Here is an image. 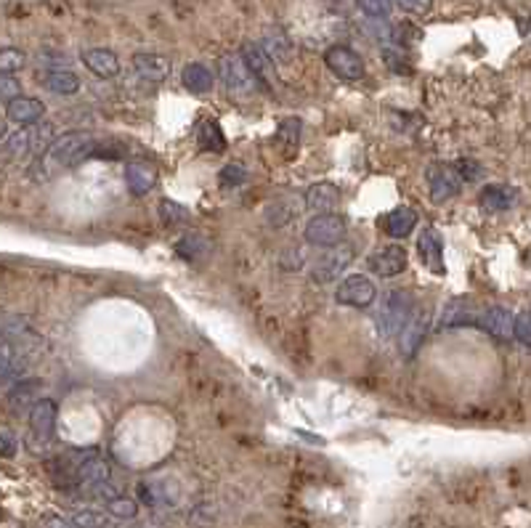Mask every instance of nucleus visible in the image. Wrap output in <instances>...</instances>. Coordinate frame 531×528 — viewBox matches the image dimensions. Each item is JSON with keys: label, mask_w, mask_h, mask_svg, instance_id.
Instances as JSON below:
<instances>
[{"label": "nucleus", "mask_w": 531, "mask_h": 528, "mask_svg": "<svg viewBox=\"0 0 531 528\" xmlns=\"http://www.w3.org/2000/svg\"><path fill=\"white\" fill-rule=\"evenodd\" d=\"M279 146L284 157H295L298 146H300V120L298 118H287L279 126Z\"/></svg>", "instance_id": "nucleus-30"}, {"label": "nucleus", "mask_w": 531, "mask_h": 528, "mask_svg": "<svg viewBox=\"0 0 531 528\" xmlns=\"http://www.w3.org/2000/svg\"><path fill=\"white\" fill-rule=\"evenodd\" d=\"M516 202H519V191L508 183H486L478 194V205L492 210V213L511 210Z\"/></svg>", "instance_id": "nucleus-20"}, {"label": "nucleus", "mask_w": 531, "mask_h": 528, "mask_svg": "<svg viewBox=\"0 0 531 528\" xmlns=\"http://www.w3.org/2000/svg\"><path fill=\"white\" fill-rule=\"evenodd\" d=\"M75 528H112V516L102 510H78L72 516Z\"/></svg>", "instance_id": "nucleus-33"}, {"label": "nucleus", "mask_w": 531, "mask_h": 528, "mask_svg": "<svg viewBox=\"0 0 531 528\" xmlns=\"http://www.w3.org/2000/svg\"><path fill=\"white\" fill-rule=\"evenodd\" d=\"M396 3L404 11L417 13V16H422V13H428L433 8V0H396Z\"/></svg>", "instance_id": "nucleus-43"}, {"label": "nucleus", "mask_w": 531, "mask_h": 528, "mask_svg": "<svg viewBox=\"0 0 531 528\" xmlns=\"http://www.w3.org/2000/svg\"><path fill=\"white\" fill-rule=\"evenodd\" d=\"M261 45H264V51L271 56L274 64H290L295 59V45L282 29H266Z\"/></svg>", "instance_id": "nucleus-25"}, {"label": "nucleus", "mask_w": 531, "mask_h": 528, "mask_svg": "<svg viewBox=\"0 0 531 528\" xmlns=\"http://www.w3.org/2000/svg\"><path fill=\"white\" fill-rule=\"evenodd\" d=\"M340 205V189L330 181H319L314 186H308L306 191V207L308 210H319V213H332V207Z\"/></svg>", "instance_id": "nucleus-23"}, {"label": "nucleus", "mask_w": 531, "mask_h": 528, "mask_svg": "<svg viewBox=\"0 0 531 528\" xmlns=\"http://www.w3.org/2000/svg\"><path fill=\"white\" fill-rule=\"evenodd\" d=\"M159 221L165 226H181L189 221V210L181 205V202H173V199H159Z\"/></svg>", "instance_id": "nucleus-31"}, {"label": "nucleus", "mask_w": 531, "mask_h": 528, "mask_svg": "<svg viewBox=\"0 0 531 528\" xmlns=\"http://www.w3.org/2000/svg\"><path fill=\"white\" fill-rule=\"evenodd\" d=\"M200 141H202V146L210 149V151H224V149H226L224 133L218 128V123H213L210 118L200 123Z\"/></svg>", "instance_id": "nucleus-32"}, {"label": "nucleus", "mask_w": 531, "mask_h": 528, "mask_svg": "<svg viewBox=\"0 0 531 528\" xmlns=\"http://www.w3.org/2000/svg\"><path fill=\"white\" fill-rule=\"evenodd\" d=\"M24 64H27V56L21 48H13V45L0 48V75H13L24 69Z\"/></svg>", "instance_id": "nucleus-34"}, {"label": "nucleus", "mask_w": 531, "mask_h": 528, "mask_svg": "<svg viewBox=\"0 0 531 528\" xmlns=\"http://www.w3.org/2000/svg\"><path fill=\"white\" fill-rule=\"evenodd\" d=\"M56 433V401L37 398L29 406V438L35 446H45L53 441Z\"/></svg>", "instance_id": "nucleus-11"}, {"label": "nucleus", "mask_w": 531, "mask_h": 528, "mask_svg": "<svg viewBox=\"0 0 531 528\" xmlns=\"http://www.w3.org/2000/svg\"><path fill=\"white\" fill-rule=\"evenodd\" d=\"M45 115V104L40 99L32 96H19L13 102L5 104V118L16 126H32L40 123V118Z\"/></svg>", "instance_id": "nucleus-19"}, {"label": "nucleus", "mask_w": 531, "mask_h": 528, "mask_svg": "<svg viewBox=\"0 0 531 528\" xmlns=\"http://www.w3.org/2000/svg\"><path fill=\"white\" fill-rule=\"evenodd\" d=\"M16 449H19L16 438L11 433H0V457H8L11 459L16 454Z\"/></svg>", "instance_id": "nucleus-47"}, {"label": "nucleus", "mask_w": 531, "mask_h": 528, "mask_svg": "<svg viewBox=\"0 0 531 528\" xmlns=\"http://www.w3.org/2000/svg\"><path fill=\"white\" fill-rule=\"evenodd\" d=\"M3 319H5V313H3V308H0V324H3Z\"/></svg>", "instance_id": "nucleus-50"}, {"label": "nucleus", "mask_w": 531, "mask_h": 528, "mask_svg": "<svg viewBox=\"0 0 531 528\" xmlns=\"http://www.w3.org/2000/svg\"><path fill=\"white\" fill-rule=\"evenodd\" d=\"M481 316V305L468 300V297H452L441 316H438V329H449V327H476Z\"/></svg>", "instance_id": "nucleus-14"}, {"label": "nucleus", "mask_w": 531, "mask_h": 528, "mask_svg": "<svg viewBox=\"0 0 531 528\" xmlns=\"http://www.w3.org/2000/svg\"><path fill=\"white\" fill-rule=\"evenodd\" d=\"M83 64L96 75V77H115L120 72V59L110 48H88L83 51Z\"/></svg>", "instance_id": "nucleus-22"}, {"label": "nucleus", "mask_w": 531, "mask_h": 528, "mask_svg": "<svg viewBox=\"0 0 531 528\" xmlns=\"http://www.w3.org/2000/svg\"><path fill=\"white\" fill-rule=\"evenodd\" d=\"M417 253H420V261L428 271L433 273H444L446 264H444V240L436 229H422L420 232V240H417Z\"/></svg>", "instance_id": "nucleus-17"}, {"label": "nucleus", "mask_w": 531, "mask_h": 528, "mask_svg": "<svg viewBox=\"0 0 531 528\" xmlns=\"http://www.w3.org/2000/svg\"><path fill=\"white\" fill-rule=\"evenodd\" d=\"M417 223H420V215H417V210L409 207V205H398V207H394V210L383 218V229H386V234L394 237V240H406V237L417 229Z\"/></svg>", "instance_id": "nucleus-21"}, {"label": "nucleus", "mask_w": 531, "mask_h": 528, "mask_svg": "<svg viewBox=\"0 0 531 528\" xmlns=\"http://www.w3.org/2000/svg\"><path fill=\"white\" fill-rule=\"evenodd\" d=\"M324 64L330 67V72L335 77H340L346 83H356V80H362L367 75L362 56L354 48H348V45H332V48H327L324 51Z\"/></svg>", "instance_id": "nucleus-10"}, {"label": "nucleus", "mask_w": 531, "mask_h": 528, "mask_svg": "<svg viewBox=\"0 0 531 528\" xmlns=\"http://www.w3.org/2000/svg\"><path fill=\"white\" fill-rule=\"evenodd\" d=\"M375 300H378V284L364 273L346 276L335 289V303L346 308H370Z\"/></svg>", "instance_id": "nucleus-8"}, {"label": "nucleus", "mask_w": 531, "mask_h": 528, "mask_svg": "<svg viewBox=\"0 0 531 528\" xmlns=\"http://www.w3.org/2000/svg\"><path fill=\"white\" fill-rule=\"evenodd\" d=\"M35 388H40V383H37V380L19 383V386L11 391V401H13V403H27V401L32 398V391H35Z\"/></svg>", "instance_id": "nucleus-40"}, {"label": "nucleus", "mask_w": 531, "mask_h": 528, "mask_svg": "<svg viewBox=\"0 0 531 528\" xmlns=\"http://www.w3.org/2000/svg\"><path fill=\"white\" fill-rule=\"evenodd\" d=\"M213 518H216L213 505H202L200 510H194V513H192V524H194V526H208Z\"/></svg>", "instance_id": "nucleus-45"}, {"label": "nucleus", "mask_w": 531, "mask_h": 528, "mask_svg": "<svg viewBox=\"0 0 531 528\" xmlns=\"http://www.w3.org/2000/svg\"><path fill=\"white\" fill-rule=\"evenodd\" d=\"M356 253H359V248L354 242H340V245L330 248L324 256H319L311 264V281L319 287L332 284L335 279H340L346 273L348 265L356 261Z\"/></svg>", "instance_id": "nucleus-5"}, {"label": "nucleus", "mask_w": 531, "mask_h": 528, "mask_svg": "<svg viewBox=\"0 0 531 528\" xmlns=\"http://www.w3.org/2000/svg\"><path fill=\"white\" fill-rule=\"evenodd\" d=\"M126 183L133 197H146L157 183V170L146 159H133L126 165Z\"/></svg>", "instance_id": "nucleus-18"}, {"label": "nucleus", "mask_w": 531, "mask_h": 528, "mask_svg": "<svg viewBox=\"0 0 531 528\" xmlns=\"http://www.w3.org/2000/svg\"><path fill=\"white\" fill-rule=\"evenodd\" d=\"M43 528H75V524L61 518V516H56V513H51V516L43 518Z\"/></svg>", "instance_id": "nucleus-48"}, {"label": "nucleus", "mask_w": 531, "mask_h": 528, "mask_svg": "<svg viewBox=\"0 0 531 528\" xmlns=\"http://www.w3.org/2000/svg\"><path fill=\"white\" fill-rule=\"evenodd\" d=\"M356 8L367 19H388L394 11V0H356Z\"/></svg>", "instance_id": "nucleus-36"}, {"label": "nucleus", "mask_w": 531, "mask_h": 528, "mask_svg": "<svg viewBox=\"0 0 531 528\" xmlns=\"http://www.w3.org/2000/svg\"><path fill=\"white\" fill-rule=\"evenodd\" d=\"M513 324H516V316L505 305H484L476 327H481L486 335H492L497 340H511L513 337Z\"/></svg>", "instance_id": "nucleus-16"}, {"label": "nucleus", "mask_w": 531, "mask_h": 528, "mask_svg": "<svg viewBox=\"0 0 531 528\" xmlns=\"http://www.w3.org/2000/svg\"><path fill=\"white\" fill-rule=\"evenodd\" d=\"M133 69L151 83H162L170 75V61L159 53H135L133 56Z\"/></svg>", "instance_id": "nucleus-26"}, {"label": "nucleus", "mask_w": 531, "mask_h": 528, "mask_svg": "<svg viewBox=\"0 0 531 528\" xmlns=\"http://www.w3.org/2000/svg\"><path fill=\"white\" fill-rule=\"evenodd\" d=\"M43 85L59 96H72L80 91V77L72 69H48L43 75Z\"/></svg>", "instance_id": "nucleus-28"}, {"label": "nucleus", "mask_w": 531, "mask_h": 528, "mask_svg": "<svg viewBox=\"0 0 531 528\" xmlns=\"http://www.w3.org/2000/svg\"><path fill=\"white\" fill-rule=\"evenodd\" d=\"M43 340L29 329L24 316H5L0 324V383L21 380L40 359Z\"/></svg>", "instance_id": "nucleus-1"}, {"label": "nucleus", "mask_w": 531, "mask_h": 528, "mask_svg": "<svg viewBox=\"0 0 531 528\" xmlns=\"http://www.w3.org/2000/svg\"><path fill=\"white\" fill-rule=\"evenodd\" d=\"M245 181H248V170H245L242 165H226V167H221V173H218V183H221L224 189H240Z\"/></svg>", "instance_id": "nucleus-37"}, {"label": "nucleus", "mask_w": 531, "mask_h": 528, "mask_svg": "<svg viewBox=\"0 0 531 528\" xmlns=\"http://www.w3.org/2000/svg\"><path fill=\"white\" fill-rule=\"evenodd\" d=\"M383 59H386V64H388L391 69H396V72H406L404 53H401V51H396L394 45H383Z\"/></svg>", "instance_id": "nucleus-41"}, {"label": "nucleus", "mask_w": 531, "mask_h": 528, "mask_svg": "<svg viewBox=\"0 0 531 528\" xmlns=\"http://www.w3.org/2000/svg\"><path fill=\"white\" fill-rule=\"evenodd\" d=\"M454 167L462 175V181H470V178H478L481 175V167L476 162H470V159H460V162H454Z\"/></svg>", "instance_id": "nucleus-44"}, {"label": "nucleus", "mask_w": 531, "mask_h": 528, "mask_svg": "<svg viewBox=\"0 0 531 528\" xmlns=\"http://www.w3.org/2000/svg\"><path fill=\"white\" fill-rule=\"evenodd\" d=\"M5 131H8V118H0V138L5 135Z\"/></svg>", "instance_id": "nucleus-49"}, {"label": "nucleus", "mask_w": 531, "mask_h": 528, "mask_svg": "<svg viewBox=\"0 0 531 528\" xmlns=\"http://www.w3.org/2000/svg\"><path fill=\"white\" fill-rule=\"evenodd\" d=\"M513 337H516L521 345L531 348V311H521V313L516 316V324H513Z\"/></svg>", "instance_id": "nucleus-38"}, {"label": "nucleus", "mask_w": 531, "mask_h": 528, "mask_svg": "<svg viewBox=\"0 0 531 528\" xmlns=\"http://www.w3.org/2000/svg\"><path fill=\"white\" fill-rule=\"evenodd\" d=\"M324 8L335 16H348L356 8V0H324Z\"/></svg>", "instance_id": "nucleus-42"}, {"label": "nucleus", "mask_w": 531, "mask_h": 528, "mask_svg": "<svg viewBox=\"0 0 531 528\" xmlns=\"http://www.w3.org/2000/svg\"><path fill=\"white\" fill-rule=\"evenodd\" d=\"M21 96V83L11 75H0V102H13Z\"/></svg>", "instance_id": "nucleus-39"}, {"label": "nucleus", "mask_w": 531, "mask_h": 528, "mask_svg": "<svg viewBox=\"0 0 531 528\" xmlns=\"http://www.w3.org/2000/svg\"><path fill=\"white\" fill-rule=\"evenodd\" d=\"M96 143L99 141H94V135L88 131L64 133V135L53 138V143L37 157V162L32 167V175L35 178H48V175H56L59 170L75 167L83 159L94 157Z\"/></svg>", "instance_id": "nucleus-2"}, {"label": "nucleus", "mask_w": 531, "mask_h": 528, "mask_svg": "<svg viewBox=\"0 0 531 528\" xmlns=\"http://www.w3.org/2000/svg\"><path fill=\"white\" fill-rule=\"evenodd\" d=\"M462 175L457 173L454 165H433L428 170V194L433 205H444L446 199L457 197V191L462 189Z\"/></svg>", "instance_id": "nucleus-12"}, {"label": "nucleus", "mask_w": 531, "mask_h": 528, "mask_svg": "<svg viewBox=\"0 0 531 528\" xmlns=\"http://www.w3.org/2000/svg\"><path fill=\"white\" fill-rule=\"evenodd\" d=\"M210 253V242L200 234H186L184 240L176 242V256L184 258L186 264H202Z\"/></svg>", "instance_id": "nucleus-29"}, {"label": "nucleus", "mask_w": 531, "mask_h": 528, "mask_svg": "<svg viewBox=\"0 0 531 528\" xmlns=\"http://www.w3.org/2000/svg\"><path fill=\"white\" fill-rule=\"evenodd\" d=\"M406 264H409V256L401 245H386V248H378L372 256H370V271L375 276H383V279H391V276H398L406 271Z\"/></svg>", "instance_id": "nucleus-15"}, {"label": "nucleus", "mask_w": 531, "mask_h": 528, "mask_svg": "<svg viewBox=\"0 0 531 528\" xmlns=\"http://www.w3.org/2000/svg\"><path fill=\"white\" fill-rule=\"evenodd\" d=\"M51 143H53V126L51 123L21 126V131L8 135V141L0 146V170L16 165L21 159L40 157Z\"/></svg>", "instance_id": "nucleus-3"}, {"label": "nucleus", "mask_w": 531, "mask_h": 528, "mask_svg": "<svg viewBox=\"0 0 531 528\" xmlns=\"http://www.w3.org/2000/svg\"><path fill=\"white\" fill-rule=\"evenodd\" d=\"M107 513L118 521H133L138 516V502L133 497H115L112 502H107Z\"/></svg>", "instance_id": "nucleus-35"}, {"label": "nucleus", "mask_w": 531, "mask_h": 528, "mask_svg": "<svg viewBox=\"0 0 531 528\" xmlns=\"http://www.w3.org/2000/svg\"><path fill=\"white\" fill-rule=\"evenodd\" d=\"M428 332H430V308H428L425 303H420V305L412 308L406 324H404L401 332H398L396 340L401 356H404V359H412V356L417 353V348L425 343Z\"/></svg>", "instance_id": "nucleus-9"}, {"label": "nucleus", "mask_w": 531, "mask_h": 528, "mask_svg": "<svg viewBox=\"0 0 531 528\" xmlns=\"http://www.w3.org/2000/svg\"><path fill=\"white\" fill-rule=\"evenodd\" d=\"M218 77H221L224 88L232 96H237V99H245V96H250L258 88V83H256L248 61L242 59V53H226V56H221L218 59Z\"/></svg>", "instance_id": "nucleus-6"}, {"label": "nucleus", "mask_w": 531, "mask_h": 528, "mask_svg": "<svg viewBox=\"0 0 531 528\" xmlns=\"http://www.w3.org/2000/svg\"><path fill=\"white\" fill-rule=\"evenodd\" d=\"M303 264H306V258H303L298 250H290L287 256H282V258H279V265H282L284 271H298Z\"/></svg>", "instance_id": "nucleus-46"}, {"label": "nucleus", "mask_w": 531, "mask_h": 528, "mask_svg": "<svg viewBox=\"0 0 531 528\" xmlns=\"http://www.w3.org/2000/svg\"><path fill=\"white\" fill-rule=\"evenodd\" d=\"M242 59L248 61V67H250V72H253L258 88L266 91V93H276V69H274L271 56L264 51V45L248 40V43L242 45Z\"/></svg>", "instance_id": "nucleus-13"}, {"label": "nucleus", "mask_w": 531, "mask_h": 528, "mask_svg": "<svg viewBox=\"0 0 531 528\" xmlns=\"http://www.w3.org/2000/svg\"><path fill=\"white\" fill-rule=\"evenodd\" d=\"M346 234H348V221L338 213H319L303 229L306 242L314 248H335L346 240Z\"/></svg>", "instance_id": "nucleus-7"}, {"label": "nucleus", "mask_w": 531, "mask_h": 528, "mask_svg": "<svg viewBox=\"0 0 531 528\" xmlns=\"http://www.w3.org/2000/svg\"><path fill=\"white\" fill-rule=\"evenodd\" d=\"M414 297L406 287H394L383 295L380 311H378V327L383 332V337H398L401 327L406 324L412 308H414Z\"/></svg>", "instance_id": "nucleus-4"}, {"label": "nucleus", "mask_w": 531, "mask_h": 528, "mask_svg": "<svg viewBox=\"0 0 531 528\" xmlns=\"http://www.w3.org/2000/svg\"><path fill=\"white\" fill-rule=\"evenodd\" d=\"M75 475H78V483L88 491V489H94V486H99V483H107L112 473H110L107 459H102V457H96V454H91V457H86V459L78 465Z\"/></svg>", "instance_id": "nucleus-24"}, {"label": "nucleus", "mask_w": 531, "mask_h": 528, "mask_svg": "<svg viewBox=\"0 0 531 528\" xmlns=\"http://www.w3.org/2000/svg\"><path fill=\"white\" fill-rule=\"evenodd\" d=\"M181 83H184V88L189 91V93H194V96H202V93H210L213 91V72L205 67V64H200V61H192V64H186L184 67V72H181Z\"/></svg>", "instance_id": "nucleus-27"}]
</instances>
